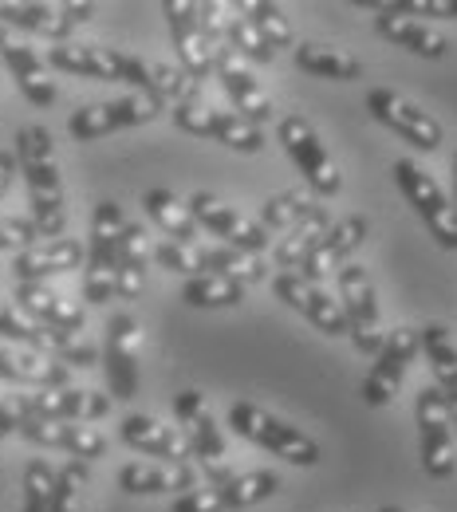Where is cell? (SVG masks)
I'll return each instance as SVG.
<instances>
[{
  "instance_id": "e575fe53",
  "label": "cell",
  "mask_w": 457,
  "mask_h": 512,
  "mask_svg": "<svg viewBox=\"0 0 457 512\" xmlns=\"http://www.w3.org/2000/svg\"><path fill=\"white\" fill-rule=\"evenodd\" d=\"M197 268L217 272V276H229V280H241L245 288L268 276L261 256L237 253V249H197Z\"/></svg>"
},
{
  "instance_id": "3957f363",
  "label": "cell",
  "mask_w": 457,
  "mask_h": 512,
  "mask_svg": "<svg viewBox=\"0 0 457 512\" xmlns=\"http://www.w3.org/2000/svg\"><path fill=\"white\" fill-rule=\"evenodd\" d=\"M394 182L402 197L414 205V213L426 221V229L434 233V241L442 249H457V209H454V197H446L442 186L422 170L414 166L410 158L394 162Z\"/></svg>"
},
{
  "instance_id": "e0dca14e",
  "label": "cell",
  "mask_w": 457,
  "mask_h": 512,
  "mask_svg": "<svg viewBox=\"0 0 457 512\" xmlns=\"http://www.w3.org/2000/svg\"><path fill=\"white\" fill-rule=\"evenodd\" d=\"M213 75L221 79V87H225V95L233 99V107L241 111V119H249L253 127L276 119V107H272L268 91L257 83V75L245 67V60H241L229 44L213 48Z\"/></svg>"
},
{
  "instance_id": "cb8c5ba5",
  "label": "cell",
  "mask_w": 457,
  "mask_h": 512,
  "mask_svg": "<svg viewBox=\"0 0 457 512\" xmlns=\"http://www.w3.org/2000/svg\"><path fill=\"white\" fill-rule=\"evenodd\" d=\"M83 260H87V249L79 241H44V245H32V249L16 253L12 272H16V284H44L56 272L79 268Z\"/></svg>"
},
{
  "instance_id": "4316f807",
  "label": "cell",
  "mask_w": 457,
  "mask_h": 512,
  "mask_svg": "<svg viewBox=\"0 0 457 512\" xmlns=\"http://www.w3.org/2000/svg\"><path fill=\"white\" fill-rule=\"evenodd\" d=\"M119 489H127L134 497L146 493H194L197 489V469L194 465H142L131 461L119 469Z\"/></svg>"
},
{
  "instance_id": "30bf717a",
  "label": "cell",
  "mask_w": 457,
  "mask_h": 512,
  "mask_svg": "<svg viewBox=\"0 0 457 512\" xmlns=\"http://www.w3.org/2000/svg\"><path fill=\"white\" fill-rule=\"evenodd\" d=\"M95 16V4H40V0H0L4 28H20L32 36H48L52 44H67V36Z\"/></svg>"
},
{
  "instance_id": "c3c4849f",
  "label": "cell",
  "mask_w": 457,
  "mask_h": 512,
  "mask_svg": "<svg viewBox=\"0 0 457 512\" xmlns=\"http://www.w3.org/2000/svg\"><path fill=\"white\" fill-rule=\"evenodd\" d=\"M20 426H24V410H20V402H16V398H0V438L20 434Z\"/></svg>"
},
{
  "instance_id": "1f68e13d",
  "label": "cell",
  "mask_w": 457,
  "mask_h": 512,
  "mask_svg": "<svg viewBox=\"0 0 457 512\" xmlns=\"http://www.w3.org/2000/svg\"><path fill=\"white\" fill-rule=\"evenodd\" d=\"M327 229H331V217H327L324 205H316L300 225L288 229V237H280V245H276V253H272L276 268H284V272L300 268V264L308 260V253L327 237Z\"/></svg>"
},
{
  "instance_id": "8fae6325",
  "label": "cell",
  "mask_w": 457,
  "mask_h": 512,
  "mask_svg": "<svg viewBox=\"0 0 457 512\" xmlns=\"http://www.w3.org/2000/svg\"><path fill=\"white\" fill-rule=\"evenodd\" d=\"M24 418L36 422H95L111 414V398L99 390H79V386H60V390H36V394H16Z\"/></svg>"
},
{
  "instance_id": "5bb4252c",
  "label": "cell",
  "mask_w": 457,
  "mask_h": 512,
  "mask_svg": "<svg viewBox=\"0 0 457 512\" xmlns=\"http://www.w3.org/2000/svg\"><path fill=\"white\" fill-rule=\"evenodd\" d=\"M418 347H422V331H414V327H394L391 335L383 339V351L371 363V375L363 383L367 406H387L394 394H398V386L406 379Z\"/></svg>"
},
{
  "instance_id": "9c48e42d",
  "label": "cell",
  "mask_w": 457,
  "mask_h": 512,
  "mask_svg": "<svg viewBox=\"0 0 457 512\" xmlns=\"http://www.w3.org/2000/svg\"><path fill=\"white\" fill-rule=\"evenodd\" d=\"M162 115V103L146 99V95H127V99H111V103H87L79 111H71L67 130L75 142H95V138H107L115 130L142 127V123H154Z\"/></svg>"
},
{
  "instance_id": "277c9868",
  "label": "cell",
  "mask_w": 457,
  "mask_h": 512,
  "mask_svg": "<svg viewBox=\"0 0 457 512\" xmlns=\"http://www.w3.org/2000/svg\"><path fill=\"white\" fill-rule=\"evenodd\" d=\"M414 422H418V438H422V465L430 477L446 481L457 469V446H454V422L446 410V398L438 386H426L414 402Z\"/></svg>"
},
{
  "instance_id": "f1b7e54d",
  "label": "cell",
  "mask_w": 457,
  "mask_h": 512,
  "mask_svg": "<svg viewBox=\"0 0 457 512\" xmlns=\"http://www.w3.org/2000/svg\"><path fill=\"white\" fill-rule=\"evenodd\" d=\"M142 209H146V217H150L174 245H190V249H194L201 225H197L190 201L174 197L170 190H146L142 193Z\"/></svg>"
},
{
  "instance_id": "816d5d0a",
  "label": "cell",
  "mask_w": 457,
  "mask_h": 512,
  "mask_svg": "<svg viewBox=\"0 0 457 512\" xmlns=\"http://www.w3.org/2000/svg\"><path fill=\"white\" fill-rule=\"evenodd\" d=\"M454 209H457V154H454Z\"/></svg>"
},
{
  "instance_id": "484cf974",
  "label": "cell",
  "mask_w": 457,
  "mask_h": 512,
  "mask_svg": "<svg viewBox=\"0 0 457 512\" xmlns=\"http://www.w3.org/2000/svg\"><path fill=\"white\" fill-rule=\"evenodd\" d=\"M375 28H379V36H383V40H391V44L406 48V52H414V56H422V60H442V56L450 52V44H446V36H442V32H434V28H430V24H422V20H410V16L394 12L391 4H387V8H379Z\"/></svg>"
},
{
  "instance_id": "9a60e30c",
  "label": "cell",
  "mask_w": 457,
  "mask_h": 512,
  "mask_svg": "<svg viewBox=\"0 0 457 512\" xmlns=\"http://www.w3.org/2000/svg\"><path fill=\"white\" fill-rule=\"evenodd\" d=\"M0 60L8 64L16 87H20V95H24L28 103L52 107V103L60 99V87H56V79H52L48 60H44L24 36H16L12 28H0Z\"/></svg>"
},
{
  "instance_id": "74e56055",
  "label": "cell",
  "mask_w": 457,
  "mask_h": 512,
  "mask_svg": "<svg viewBox=\"0 0 457 512\" xmlns=\"http://www.w3.org/2000/svg\"><path fill=\"white\" fill-rule=\"evenodd\" d=\"M241 12L249 16V24L257 28V36H261L272 52H280V48H288V44H292V24H288V16H284V8H280V4L249 0V4H241Z\"/></svg>"
},
{
  "instance_id": "f6af8a7d",
  "label": "cell",
  "mask_w": 457,
  "mask_h": 512,
  "mask_svg": "<svg viewBox=\"0 0 457 512\" xmlns=\"http://www.w3.org/2000/svg\"><path fill=\"white\" fill-rule=\"evenodd\" d=\"M115 296H119L115 272H107V268H87V272H83V300H91V304H111Z\"/></svg>"
},
{
  "instance_id": "7dc6e473",
  "label": "cell",
  "mask_w": 457,
  "mask_h": 512,
  "mask_svg": "<svg viewBox=\"0 0 457 512\" xmlns=\"http://www.w3.org/2000/svg\"><path fill=\"white\" fill-rule=\"evenodd\" d=\"M394 12L402 16H446V20H457V0H402V4H391Z\"/></svg>"
},
{
  "instance_id": "836d02e7",
  "label": "cell",
  "mask_w": 457,
  "mask_h": 512,
  "mask_svg": "<svg viewBox=\"0 0 457 512\" xmlns=\"http://www.w3.org/2000/svg\"><path fill=\"white\" fill-rule=\"evenodd\" d=\"M182 300L190 308H237L245 300V284L229 280V276H217V272H197L186 280Z\"/></svg>"
},
{
  "instance_id": "8d00e7d4",
  "label": "cell",
  "mask_w": 457,
  "mask_h": 512,
  "mask_svg": "<svg viewBox=\"0 0 457 512\" xmlns=\"http://www.w3.org/2000/svg\"><path fill=\"white\" fill-rule=\"evenodd\" d=\"M312 209H316V205H312V197L304 190H284V193H276V197H268L261 205V225L268 233H288V229L300 225Z\"/></svg>"
},
{
  "instance_id": "8992f818",
  "label": "cell",
  "mask_w": 457,
  "mask_h": 512,
  "mask_svg": "<svg viewBox=\"0 0 457 512\" xmlns=\"http://www.w3.org/2000/svg\"><path fill=\"white\" fill-rule=\"evenodd\" d=\"M280 489V477L272 469H257V473H237L221 485H209V489H194V493H182L174 501L170 512H237V509H253L268 501L272 493Z\"/></svg>"
},
{
  "instance_id": "60d3db41",
  "label": "cell",
  "mask_w": 457,
  "mask_h": 512,
  "mask_svg": "<svg viewBox=\"0 0 457 512\" xmlns=\"http://www.w3.org/2000/svg\"><path fill=\"white\" fill-rule=\"evenodd\" d=\"M225 44H229L241 60H253V64H272V60H276V52L257 36V28L249 24V16H245L241 8H237V16L229 20V36H225Z\"/></svg>"
},
{
  "instance_id": "ab89813d",
  "label": "cell",
  "mask_w": 457,
  "mask_h": 512,
  "mask_svg": "<svg viewBox=\"0 0 457 512\" xmlns=\"http://www.w3.org/2000/svg\"><path fill=\"white\" fill-rule=\"evenodd\" d=\"M52 493H56V469L32 457L24 469V512H52Z\"/></svg>"
},
{
  "instance_id": "7bdbcfd3",
  "label": "cell",
  "mask_w": 457,
  "mask_h": 512,
  "mask_svg": "<svg viewBox=\"0 0 457 512\" xmlns=\"http://www.w3.org/2000/svg\"><path fill=\"white\" fill-rule=\"evenodd\" d=\"M197 20H201V32H205V40L213 44V48H221L225 44V36H229V4L225 0H205V4H197Z\"/></svg>"
},
{
  "instance_id": "ee69618b",
  "label": "cell",
  "mask_w": 457,
  "mask_h": 512,
  "mask_svg": "<svg viewBox=\"0 0 457 512\" xmlns=\"http://www.w3.org/2000/svg\"><path fill=\"white\" fill-rule=\"evenodd\" d=\"M154 260L170 272H182V276H197V249L190 245H174V241H158L154 245Z\"/></svg>"
},
{
  "instance_id": "5b68a950",
  "label": "cell",
  "mask_w": 457,
  "mask_h": 512,
  "mask_svg": "<svg viewBox=\"0 0 457 512\" xmlns=\"http://www.w3.org/2000/svg\"><path fill=\"white\" fill-rule=\"evenodd\" d=\"M339 304L351 327V339L363 355L383 351V323H379V296L371 284V272L363 264H343L339 268Z\"/></svg>"
},
{
  "instance_id": "2e32d148",
  "label": "cell",
  "mask_w": 457,
  "mask_h": 512,
  "mask_svg": "<svg viewBox=\"0 0 457 512\" xmlns=\"http://www.w3.org/2000/svg\"><path fill=\"white\" fill-rule=\"evenodd\" d=\"M138 355H142V327L134 316L119 312L107 320V347H103V367L107 383L119 402H131L138 390Z\"/></svg>"
},
{
  "instance_id": "d590c367",
  "label": "cell",
  "mask_w": 457,
  "mask_h": 512,
  "mask_svg": "<svg viewBox=\"0 0 457 512\" xmlns=\"http://www.w3.org/2000/svg\"><path fill=\"white\" fill-rule=\"evenodd\" d=\"M205 138H217L225 142L229 150H241V154H257L264 146V134L261 127H253L249 119L233 115V111H209V123H205Z\"/></svg>"
},
{
  "instance_id": "d4e9b609",
  "label": "cell",
  "mask_w": 457,
  "mask_h": 512,
  "mask_svg": "<svg viewBox=\"0 0 457 512\" xmlns=\"http://www.w3.org/2000/svg\"><path fill=\"white\" fill-rule=\"evenodd\" d=\"M48 67L67 71V75H87V79H123V52L115 48H95V44H52L48 48Z\"/></svg>"
},
{
  "instance_id": "6da1fadb",
  "label": "cell",
  "mask_w": 457,
  "mask_h": 512,
  "mask_svg": "<svg viewBox=\"0 0 457 512\" xmlns=\"http://www.w3.org/2000/svg\"><path fill=\"white\" fill-rule=\"evenodd\" d=\"M16 162L24 170V186L32 201V225L36 237L44 241H60L64 233V178H60V162H56V146L52 134L44 127H24L16 134Z\"/></svg>"
},
{
  "instance_id": "d6986e66",
  "label": "cell",
  "mask_w": 457,
  "mask_h": 512,
  "mask_svg": "<svg viewBox=\"0 0 457 512\" xmlns=\"http://www.w3.org/2000/svg\"><path fill=\"white\" fill-rule=\"evenodd\" d=\"M162 12H166V20H170V36H174V52H178V60H182V71L201 87V83L213 75V44H209L205 32H201L197 4L194 0H166Z\"/></svg>"
},
{
  "instance_id": "ac0fdd59",
  "label": "cell",
  "mask_w": 457,
  "mask_h": 512,
  "mask_svg": "<svg viewBox=\"0 0 457 512\" xmlns=\"http://www.w3.org/2000/svg\"><path fill=\"white\" fill-rule=\"evenodd\" d=\"M272 292H276L288 308H296L308 323H316L324 335H351L347 316H343V304L331 300L320 284H308L300 272H276Z\"/></svg>"
},
{
  "instance_id": "f5cc1de1",
  "label": "cell",
  "mask_w": 457,
  "mask_h": 512,
  "mask_svg": "<svg viewBox=\"0 0 457 512\" xmlns=\"http://www.w3.org/2000/svg\"><path fill=\"white\" fill-rule=\"evenodd\" d=\"M379 512H402V509H379Z\"/></svg>"
},
{
  "instance_id": "f35d334b",
  "label": "cell",
  "mask_w": 457,
  "mask_h": 512,
  "mask_svg": "<svg viewBox=\"0 0 457 512\" xmlns=\"http://www.w3.org/2000/svg\"><path fill=\"white\" fill-rule=\"evenodd\" d=\"M87 481H91V469H87V461H79V457H71L64 469L56 473V493H52V512H79L83 505V489H87Z\"/></svg>"
},
{
  "instance_id": "ffe728a7",
  "label": "cell",
  "mask_w": 457,
  "mask_h": 512,
  "mask_svg": "<svg viewBox=\"0 0 457 512\" xmlns=\"http://www.w3.org/2000/svg\"><path fill=\"white\" fill-rule=\"evenodd\" d=\"M367 233H371V225H367V217H343L339 225H331L327 229V237L308 253V260L300 264V276L308 280V284H320L327 272H339L343 264H347V256L355 253L363 241H367Z\"/></svg>"
},
{
  "instance_id": "ba28073f",
  "label": "cell",
  "mask_w": 457,
  "mask_h": 512,
  "mask_svg": "<svg viewBox=\"0 0 457 512\" xmlns=\"http://www.w3.org/2000/svg\"><path fill=\"white\" fill-rule=\"evenodd\" d=\"M174 414H178V422H182V438L190 442V453L205 465V473L213 477V485L229 481L233 473H225V457H229V453H225V438H221L213 414L205 410V394H201V390H182V394H174Z\"/></svg>"
},
{
  "instance_id": "83f0119b",
  "label": "cell",
  "mask_w": 457,
  "mask_h": 512,
  "mask_svg": "<svg viewBox=\"0 0 457 512\" xmlns=\"http://www.w3.org/2000/svg\"><path fill=\"white\" fill-rule=\"evenodd\" d=\"M422 351L430 359V371L438 379V390L446 398V410H450V422H454L457 434V343L450 327L446 323H426L422 327Z\"/></svg>"
},
{
  "instance_id": "7c38bea8",
  "label": "cell",
  "mask_w": 457,
  "mask_h": 512,
  "mask_svg": "<svg viewBox=\"0 0 457 512\" xmlns=\"http://www.w3.org/2000/svg\"><path fill=\"white\" fill-rule=\"evenodd\" d=\"M367 111H371L383 127H391L398 138H406L410 146H418V150H426V154H434V150L442 146V127H438L422 107H414L410 99H402L391 87H371V91H367Z\"/></svg>"
},
{
  "instance_id": "681fc988",
  "label": "cell",
  "mask_w": 457,
  "mask_h": 512,
  "mask_svg": "<svg viewBox=\"0 0 457 512\" xmlns=\"http://www.w3.org/2000/svg\"><path fill=\"white\" fill-rule=\"evenodd\" d=\"M0 379H8V383H24V371H20L16 351H0Z\"/></svg>"
},
{
  "instance_id": "4fadbf2b",
  "label": "cell",
  "mask_w": 457,
  "mask_h": 512,
  "mask_svg": "<svg viewBox=\"0 0 457 512\" xmlns=\"http://www.w3.org/2000/svg\"><path fill=\"white\" fill-rule=\"evenodd\" d=\"M190 209H194L197 225H201V229H209L213 237H221V241H225V249L261 256L264 249H268V241H272V233L264 229L261 221H249L245 213H237V209L221 205L213 193H194V197H190Z\"/></svg>"
},
{
  "instance_id": "7a4b0ae2",
  "label": "cell",
  "mask_w": 457,
  "mask_h": 512,
  "mask_svg": "<svg viewBox=\"0 0 457 512\" xmlns=\"http://www.w3.org/2000/svg\"><path fill=\"white\" fill-rule=\"evenodd\" d=\"M229 426H233L241 438L257 442L261 449L276 453V457H284V461H292V465H300V469H312V465L320 461V446H316L308 434H300L296 426L272 418L268 410L253 406V402H233V410H229Z\"/></svg>"
},
{
  "instance_id": "f546056e",
  "label": "cell",
  "mask_w": 457,
  "mask_h": 512,
  "mask_svg": "<svg viewBox=\"0 0 457 512\" xmlns=\"http://www.w3.org/2000/svg\"><path fill=\"white\" fill-rule=\"evenodd\" d=\"M150 233L142 225H131L123 229L119 237V268H115V284H119V300H138L142 288H146V264H150Z\"/></svg>"
},
{
  "instance_id": "7402d4cb",
  "label": "cell",
  "mask_w": 457,
  "mask_h": 512,
  "mask_svg": "<svg viewBox=\"0 0 457 512\" xmlns=\"http://www.w3.org/2000/svg\"><path fill=\"white\" fill-rule=\"evenodd\" d=\"M20 434L36 446H52L64 449L79 461H91V457H103L107 453V438L95 430V426H79V422H36V418H24Z\"/></svg>"
},
{
  "instance_id": "b9f144b4",
  "label": "cell",
  "mask_w": 457,
  "mask_h": 512,
  "mask_svg": "<svg viewBox=\"0 0 457 512\" xmlns=\"http://www.w3.org/2000/svg\"><path fill=\"white\" fill-rule=\"evenodd\" d=\"M0 335H4V339H16V343H24L28 351H40V355H44L48 327H40L36 320H28L16 304H4V300H0Z\"/></svg>"
},
{
  "instance_id": "4dcf8cb0",
  "label": "cell",
  "mask_w": 457,
  "mask_h": 512,
  "mask_svg": "<svg viewBox=\"0 0 457 512\" xmlns=\"http://www.w3.org/2000/svg\"><path fill=\"white\" fill-rule=\"evenodd\" d=\"M127 229V217L115 201H99L91 217V249H87V268H119V237Z\"/></svg>"
},
{
  "instance_id": "44dd1931",
  "label": "cell",
  "mask_w": 457,
  "mask_h": 512,
  "mask_svg": "<svg viewBox=\"0 0 457 512\" xmlns=\"http://www.w3.org/2000/svg\"><path fill=\"white\" fill-rule=\"evenodd\" d=\"M119 438L138 453H150V457H162L166 465H190V442L182 438V430L174 426H162L158 418L150 414H127L123 426H119Z\"/></svg>"
},
{
  "instance_id": "bcb514c9",
  "label": "cell",
  "mask_w": 457,
  "mask_h": 512,
  "mask_svg": "<svg viewBox=\"0 0 457 512\" xmlns=\"http://www.w3.org/2000/svg\"><path fill=\"white\" fill-rule=\"evenodd\" d=\"M36 241V225L24 217H0V249H32Z\"/></svg>"
},
{
  "instance_id": "d6a6232c",
  "label": "cell",
  "mask_w": 457,
  "mask_h": 512,
  "mask_svg": "<svg viewBox=\"0 0 457 512\" xmlns=\"http://www.w3.org/2000/svg\"><path fill=\"white\" fill-rule=\"evenodd\" d=\"M296 67L308 75H320V79H339V83H351L363 75V64L355 56H347L343 48H327V44H300Z\"/></svg>"
},
{
  "instance_id": "f907efd6",
  "label": "cell",
  "mask_w": 457,
  "mask_h": 512,
  "mask_svg": "<svg viewBox=\"0 0 457 512\" xmlns=\"http://www.w3.org/2000/svg\"><path fill=\"white\" fill-rule=\"evenodd\" d=\"M12 178H16V158L8 150H0V197L12 190Z\"/></svg>"
},
{
  "instance_id": "52a82bcc",
  "label": "cell",
  "mask_w": 457,
  "mask_h": 512,
  "mask_svg": "<svg viewBox=\"0 0 457 512\" xmlns=\"http://www.w3.org/2000/svg\"><path fill=\"white\" fill-rule=\"evenodd\" d=\"M276 138H280V146L288 150V158L300 166V174L308 178V186L320 193V197H335L339 193V186H343L339 166L331 162L327 146L320 142V134L308 127V119H300V115L280 119Z\"/></svg>"
},
{
  "instance_id": "603a6c76",
  "label": "cell",
  "mask_w": 457,
  "mask_h": 512,
  "mask_svg": "<svg viewBox=\"0 0 457 512\" xmlns=\"http://www.w3.org/2000/svg\"><path fill=\"white\" fill-rule=\"evenodd\" d=\"M16 304L28 320L52 327V331H83V323H87V312L75 300H64L60 292H52L48 284H16Z\"/></svg>"
}]
</instances>
